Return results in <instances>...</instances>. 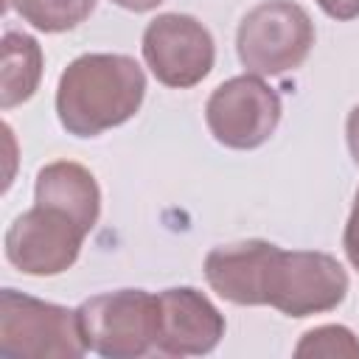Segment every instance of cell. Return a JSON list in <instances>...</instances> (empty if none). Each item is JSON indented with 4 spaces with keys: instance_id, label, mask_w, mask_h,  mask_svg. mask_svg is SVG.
I'll use <instances>...</instances> for the list:
<instances>
[{
    "instance_id": "9a60e30c",
    "label": "cell",
    "mask_w": 359,
    "mask_h": 359,
    "mask_svg": "<svg viewBox=\"0 0 359 359\" xmlns=\"http://www.w3.org/2000/svg\"><path fill=\"white\" fill-rule=\"evenodd\" d=\"M345 252H348L351 264L359 269V191H356V202H353L351 219L345 224Z\"/></svg>"
},
{
    "instance_id": "e0dca14e",
    "label": "cell",
    "mask_w": 359,
    "mask_h": 359,
    "mask_svg": "<svg viewBox=\"0 0 359 359\" xmlns=\"http://www.w3.org/2000/svg\"><path fill=\"white\" fill-rule=\"evenodd\" d=\"M348 146H351V154L359 165V107H353V112L348 115Z\"/></svg>"
},
{
    "instance_id": "ba28073f",
    "label": "cell",
    "mask_w": 359,
    "mask_h": 359,
    "mask_svg": "<svg viewBox=\"0 0 359 359\" xmlns=\"http://www.w3.org/2000/svg\"><path fill=\"white\" fill-rule=\"evenodd\" d=\"M143 56L165 87H194L213 67V39L188 14H163L143 34Z\"/></svg>"
},
{
    "instance_id": "9c48e42d",
    "label": "cell",
    "mask_w": 359,
    "mask_h": 359,
    "mask_svg": "<svg viewBox=\"0 0 359 359\" xmlns=\"http://www.w3.org/2000/svg\"><path fill=\"white\" fill-rule=\"evenodd\" d=\"M160 300L157 348L171 356L208 353L224 334V320L213 303L196 289H168Z\"/></svg>"
},
{
    "instance_id": "3957f363",
    "label": "cell",
    "mask_w": 359,
    "mask_h": 359,
    "mask_svg": "<svg viewBox=\"0 0 359 359\" xmlns=\"http://www.w3.org/2000/svg\"><path fill=\"white\" fill-rule=\"evenodd\" d=\"M76 311L34 300L14 289L0 294L3 359H76L84 353Z\"/></svg>"
},
{
    "instance_id": "4fadbf2b",
    "label": "cell",
    "mask_w": 359,
    "mask_h": 359,
    "mask_svg": "<svg viewBox=\"0 0 359 359\" xmlns=\"http://www.w3.org/2000/svg\"><path fill=\"white\" fill-rule=\"evenodd\" d=\"M11 6L39 31H67L90 17L95 0H11Z\"/></svg>"
},
{
    "instance_id": "2e32d148",
    "label": "cell",
    "mask_w": 359,
    "mask_h": 359,
    "mask_svg": "<svg viewBox=\"0 0 359 359\" xmlns=\"http://www.w3.org/2000/svg\"><path fill=\"white\" fill-rule=\"evenodd\" d=\"M320 8L337 20H351L359 14V0H317Z\"/></svg>"
},
{
    "instance_id": "7c38bea8",
    "label": "cell",
    "mask_w": 359,
    "mask_h": 359,
    "mask_svg": "<svg viewBox=\"0 0 359 359\" xmlns=\"http://www.w3.org/2000/svg\"><path fill=\"white\" fill-rule=\"evenodd\" d=\"M42 73V50L28 34L8 31L3 36V70H0V104L8 109L34 95Z\"/></svg>"
},
{
    "instance_id": "8992f818",
    "label": "cell",
    "mask_w": 359,
    "mask_h": 359,
    "mask_svg": "<svg viewBox=\"0 0 359 359\" xmlns=\"http://www.w3.org/2000/svg\"><path fill=\"white\" fill-rule=\"evenodd\" d=\"M87 230L62 208L36 202L6 233L8 261L28 275H59L76 258Z\"/></svg>"
},
{
    "instance_id": "8fae6325",
    "label": "cell",
    "mask_w": 359,
    "mask_h": 359,
    "mask_svg": "<svg viewBox=\"0 0 359 359\" xmlns=\"http://www.w3.org/2000/svg\"><path fill=\"white\" fill-rule=\"evenodd\" d=\"M36 202L56 205V208L67 210L90 233L95 219H98L101 194H98V185H95L93 174L84 165L70 163V160H59V163H50L39 171V177H36Z\"/></svg>"
},
{
    "instance_id": "52a82bcc",
    "label": "cell",
    "mask_w": 359,
    "mask_h": 359,
    "mask_svg": "<svg viewBox=\"0 0 359 359\" xmlns=\"http://www.w3.org/2000/svg\"><path fill=\"white\" fill-rule=\"evenodd\" d=\"M205 118L219 143L230 149H255L275 132L280 98L258 76H236L213 90Z\"/></svg>"
},
{
    "instance_id": "7a4b0ae2",
    "label": "cell",
    "mask_w": 359,
    "mask_h": 359,
    "mask_svg": "<svg viewBox=\"0 0 359 359\" xmlns=\"http://www.w3.org/2000/svg\"><path fill=\"white\" fill-rule=\"evenodd\" d=\"M76 320L90 351L112 359H132L157 345L160 300L140 289L98 294L76 309Z\"/></svg>"
},
{
    "instance_id": "5b68a950",
    "label": "cell",
    "mask_w": 359,
    "mask_h": 359,
    "mask_svg": "<svg viewBox=\"0 0 359 359\" xmlns=\"http://www.w3.org/2000/svg\"><path fill=\"white\" fill-rule=\"evenodd\" d=\"M345 292L348 275L325 252H283L275 247L261 280V303L289 317L328 311L342 303Z\"/></svg>"
},
{
    "instance_id": "6da1fadb",
    "label": "cell",
    "mask_w": 359,
    "mask_h": 359,
    "mask_svg": "<svg viewBox=\"0 0 359 359\" xmlns=\"http://www.w3.org/2000/svg\"><path fill=\"white\" fill-rule=\"evenodd\" d=\"M146 79L135 59L87 53L67 65L56 90V112L67 132L90 137L129 121L143 101Z\"/></svg>"
},
{
    "instance_id": "277c9868",
    "label": "cell",
    "mask_w": 359,
    "mask_h": 359,
    "mask_svg": "<svg viewBox=\"0 0 359 359\" xmlns=\"http://www.w3.org/2000/svg\"><path fill=\"white\" fill-rule=\"evenodd\" d=\"M238 59L255 76H278L303 65L314 45L309 14L292 0H266L238 25Z\"/></svg>"
},
{
    "instance_id": "ac0fdd59",
    "label": "cell",
    "mask_w": 359,
    "mask_h": 359,
    "mask_svg": "<svg viewBox=\"0 0 359 359\" xmlns=\"http://www.w3.org/2000/svg\"><path fill=\"white\" fill-rule=\"evenodd\" d=\"M115 3L123 6V8H129V11H149V8L160 6L163 0H115Z\"/></svg>"
},
{
    "instance_id": "5bb4252c",
    "label": "cell",
    "mask_w": 359,
    "mask_h": 359,
    "mask_svg": "<svg viewBox=\"0 0 359 359\" xmlns=\"http://www.w3.org/2000/svg\"><path fill=\"white\" fill-rule=\"evenodd\" d=\"M294 353L297 356H359V342L348 328L323 325L309 331Z\"/></svg>"
},
{
    "instance_id": "30bf717a",
    "label": "cell",
    "mask_w": 359,
    "mask_h": 359,
    "mask_svg": "<svg viewBox=\"0 0 359 359\" xmlns=\"http://www.w3.org/2000/svg\"><path fill=\"white\" fill-rule=\"evenodd\" d=\"M275 244L241 241L216 247L205 258V278L216 294L238 306H261V280Z\"/></svg>"
}]
</instances>
